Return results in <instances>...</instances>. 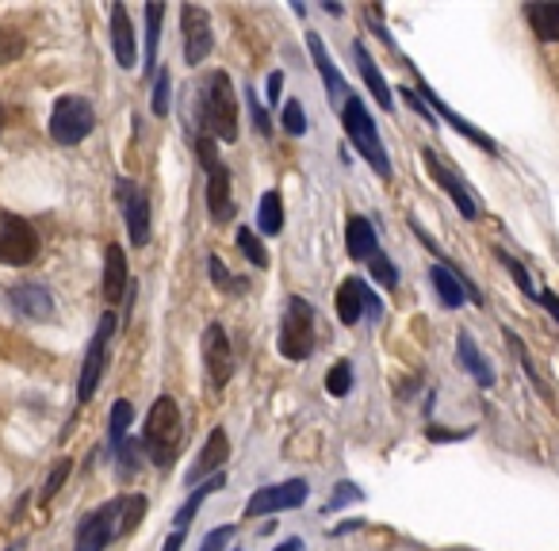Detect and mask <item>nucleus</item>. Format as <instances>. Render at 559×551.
<instances>
[{"label": "nucleus", "instance_id": "1", "mask_svg": "<svg viewBox=\"0 0 559 551\" xmlns=\"http://www.w3.org/2000/svg\"><path fill=\"white\" fill-rule=\"evenodd\" d=\"M142 517H146V498L142 494L111 498L108 505L93 510L78 525V548L73 551H104L116 536L134 532L142 525Z\"/></svg>", "mask_w": 559, "mask_h": 551}, {"label": "nucleus", "instance_id": "2", "mask_svg": "<svg viewBox=\"0 0 559 551\" xmlns=\"http://www.w3.org/2000/svg\"><path fill=\"white\" fill-rule=\"evenodd\" d=\"M200 127L215 142L238 139V100H234L230 77L223 70L207 73L200 85Z\"/></svg>", "mask_w": 559, "mask_h": 551}, {"label": "nucleus", "instance_id": "3", "mask_svg": "<svg viewBox=\"0 0 559 551\" xmlns=\"http://www.w3.org/2000/svg\"><path fill=\"white\" fill-rule=\"evenodd\" d=\"M142 444H146L150 459L157 467H169L173 456L180 448V410L169 395H162L146 414V433H142Z\"/></svg>", "mask_w": 559, "mask_h": 551}, {"label": "nucleus", "instance_id": "4", "mask_svg": "<svg viewBox=\"0 0 559 551\" xmlns=\"http://www.w3.org/2000/svg\"><path fill=\"white\" fill-rule=\"evenodd\" d=\"M342 127H345V134H349L353 146H357V154H365V161L372 165L383 180H388L391 177L388 149H383L380 134H376V123H372V116H368V108H365V100H360V96H349V100H345Z\"/></svg>", "mask_w": 559, "mask_h": 551}, {"label": "nucleus", "instance_id": "5", "mask_svg": "<svg viewBox=\"0 0 559 551\" xmlns=\"http://www.w3.org/2000/svg\"><path fill=\"white\" fill-rule=\"evenodd\" d=\"M280 352L288 360H307L314 352V307L307 299L292 296L280 326Z\"/></svg>", "mask_w": 559, "mask_h": 551}, {"label": "nucleus", "instance_id": "6", "mask_svg": "<svg viewBox=\"0 0 559 551\" xmlns=\"http://www.w3.org/2000/svg\"><path fill=\"white\" fill-rule=\"evenodd\" d=\"M96 127V111L85 96H62L50 111V139L58 146H78L81 139H88V131Z\"/></svg>", "mask_w": 559, "mask_h": 551}, {"label": "nucleus", "instance_id": "7", "mask_svg": "<svg viewBox=\"0 0 559 551\" xmlns=\"http://www.w3.org/2000/svg\"><path fill=\"white\" fill-rule=\"evenodd\" d=\"M195 157H200V165L207 169V207H211V218H215V223H226V218H234L230 172H226V165L218 161V149H215V142H211V139L195 142Z\"/></svg>", "mask_w": 559, "mask_h": 551}, {"label": "nucleus", "instance_id": "8", "mask_svg": "<svg viewBox=\"0 0 559 551\" xmlns=\"http://www.w3.org/2000/svg\"><path fill=\"white\" fill-rule=\"evenodd\" d=\"M39 256V233L32 223H24L20 215L0 211V264H12V268H24Z\"/></svg>", "mask_w": 559, "mask_h": 551}, {"label": "nucleus", "instance_id": "9", "mask_svg": "<svg viewBox=\"0 0 559 551\" xmlns=\"http://www.w3.org/2000/svg\"><path fill=\"white\" fill-rule=\"evenodd\" d=\"M111 334H116V314H104L93 342H88V352H85V368H81V380H78V403H88V398H93L96 383H100L104 368H108Z\"/></svg>", "mask_w": 559, "mask_h": 551}, {"label": "nucleus", "instance_id": "10", "mask_svg": "<svg viewBox=\"0 0 559 551\" xmlns=\"http://www.w3.org/2000/svg\"><path fill=\"white\" fill-rule=\"evenodd\" d=\"M304 502H307V482L288 479V482H280V487L257 490V494L246 502V517H264V513H276V510H296V505H304Z\"/></svg>", "mask_w": 559, "mask_h": 551}, {"label": "nucleus", "instance_id": "11", "mask_svg": "<svg viewBox=\"0 0 559 551\" xmlns=\"http://www.w3.org/2000/svg\"><path fill=\"white\" fill-rule=\"evenodd\" d=\"M203 360H207V375L215 387H226V380L234 375V352L230 342H226V330L218 322H211L203 330Z\"/></svg>", "mask_w": 559, "mask_h": 551}, {"label": "nucleus", "instance_id": "12", "mask_svg": "<svg viewBox=\"0 0 559 551\" xmlns=\"http://www.w3.org/2000/svg\"><path fill=\"white\" fill-rule=\"evenodd\" d=\"M180 27H185V62L195 65L211 55V20L203 9L195 4H185L180 9Z\"/></svg>", "mask_w": 559, "mask_h": 551}, {"label": "nucleus", "instance_id": "13", "mask_svg": "<svg viewBox=\"0 0 559 551\" xmlns=\"http://www.w3.org/2000/svg\"><path fill=\"white\" fill-rule=\"evenodd\" d=\"M119 203H123L127 215V233H131L134 245H146L150 241V200L142 188H134L131 180H119Z\"/></svg>", "mask_w": 559, "mask_h": 551}, {"label": "nucleus", "instance_id": "14", "mask_svg": "<svg viewBox=\"0 0 559 551\" xmlns=\"http://www.w3.org/2000/svg\"><path fill=\"white\" fill-rule=\"evenodd\" d=\"M365 311L380 319V299H376L360 280H345L342 288H337V319H342L345 326H357Z\"/></svg>", "mask_w": 559, "mask_h": 551}, {"label": "nucleus", "instance_id": "15", "mask_svg": "<svg viewBox=\"0 0 559 551\" xmlns=\"http://www.w3.org/2000/svg\"><path fill=\"white\" fill-rule=\"evenodd\" d=\"M421 157H426V169L433 172V180H437V184H441L444 192L452 195V203H456V207H460V215H464V218H475V215H479V203L472 200V192H467V188H464V180H460L456 172H449V169H444V165L437 161V154H433V149H421Z\"/></svg>", "mask_w": 559, "mask_h": 551}, {"label": "nucleus", "instance_id": "16", "mask_svg": "<svg viewBox=\"0 0 559 551\" xmlns=\"http://www.w3.org/2000/svg\"><path fill=\"white\" fill-rule=\"evenodd\" d=\"M111 50H116L119 70H134L139 62V47H134V27L123 4H111Z\"/></svg>", "mask_w": 559, "mask_h": 551}, {"label": "nucleus", "instance_id": "17", "mask_svg": "<svg viewBox=\"0 0 559 551\" xmlns=\"http://www.w3.org/2000/svg\"><path fill=\"white\" fill-rule=\"evenodd\" d=\"M414 93H418V96H421V104H429V108H433V111H437V116H441V119H444V123H452V127H456V131H460V134H464V139L479 142V146H483V149H487V154H495V139H487V134H483V131H475V127H472V123H467V119H460V116H456V111H452V108H449V104H444V100H441V96H437V93H433V88H429V85H418V88H414Z\"/></svg>", "mask_w": 559, "mask_h": 551}, {"label": "nucleus", "instance_id": "18", "mask_svg": "<svg viewBox=\"0 0 559 551\" xmlns=\"http://www.w3.org/2000/svg\"><path fill=\"white\" fill-rule=\"evenodd\" d=\"M226 456H230V441H226L223 429H211L207 444H203L200 459H195V467L188 471V482L203 479V475H218V467L226 464Z\"/></svg>", "mask_w": 559, "mask_h": 551}, {"label": "nucleus", "instance_id": "19", "mask_svg": "<svg viewBox=\"0 0 559 551\" xmlns=\"http://www.w3.org/2000/svg\"><path fill=\"white\" fill-rule=\"evenodd\" d=\"M307 50H311L314 65H319L322 81H326V93H330V100H342V96L349 93V88H345V77L334 70V62H330V50H326V43H322L314 32H307Z\"/></svg>", "mask_w": 559, "mask_h": 551}, {"label": "nucleus", "instance_id": "20", "mask_svg": "<svg viewBox=\"0 0 559 551\" xmlns=\"http://www.w3.org/2000/svg\"><path fill=\"white\" fill-rule=\"evenodd\" d=\"M127 296V256L119 245H108V256H104V299L111 307Z\"/></svg>", "mask_w": 559, "mask_h": 551}, {"label": "nucleus", "instance_id": "21", "mask_svg": "<svg viewBox=\"0 0 559 551\" xmlns=\"http://www.w3.org/2000/svg\"><path fill=\"white\" fill-rule=\"evenodd\" d=\"M12 303H16V311L27 314V319H50V314H55V299H50V291L35 288V284H20V288H12Z\"/></svg>", "mask_w": 559, "mask_h": 551}, {"label": "nucleus", "instance_id": "22", "mask_svg": "<svg viewBox=\"0 0 559 551\" xmlns=\"http://www.w3.org/2000/svg\"><path fill=\"white\" fill-rule=\"evenodd\" d=\"M345 249H349L353 261H368V256L376 253V230L368 218L353 215L349 226H345Z\"/></svg>", "mask_w": 559, "mask_h": 551}, {"label": "nucleus", "instance_id": "23", "mask_svg": "<svg viewBox=\"0 0 559 551\" xmlns=\"http://www.w3.org/2000/svg\"><path fill=\"white\" fill-rule=\"evenodd\" d=\"M223 482H226V475L218 471V475H211L207 482H200V487H195V494L188 498V502L177 510V517H173V525H177V532H185V528L192 525V517H195V513H200V505L207 502V494H215V490L223 487Z\"/></svg>", "mask_w": 559, "mask_h": 551}, {"label": "nucleus", "instance_id": "24", "mask_svg": "<svg viewBox=\"0 0 559 551\" xmlns=\"http://www.w3.org/2000/svg\"><path fill=\"white\" fill-rule=\"evenodd\" d=\"M433 288H437V296H441V303L449 307V311H456V307H464V296H467V288L460 284V276L452 268H444V264H437L433 272Z\"/></svg>", "mask_w": 559, "mask_h": 551}, {"label": "nucleus", "instance_id": "25", "mask_svg": "<svg viewBox=\"0 0 559 551\" xmlns=\"http://www.w3.org/2000/svg\"><path fill=\"white\" fill-rule=\"evenodd\" d=\"M525 20L544 43L559 39V4H525Z\"/></svg>", "mask_w": 559, "mask_h": 551}, {"label": "nucleus", "instance_id": "26", "mask_svg": "<svg viewBox=\"0 0 559 551\" xmlns=\"http://www.w3.org/2000/svg\"><path fill=\"white\" fill-rule=\"evenodd\" d=\"M353 55H357V65H360V73H365V81H368V88H372V96L380 100V108H391V93H388V81H383V73L376 70V62H372V55H368L365 47H353Z\"/></svg>", "mask_w": 559, "mask_h": 551}, {"label": "nucleus", "instance_id": "27", "mask_svg": "<svg viewBox=\"0 0 559 551\" xmlns=\"http://www.w3.org/2000/svg\"><path fill=\"white\" fill-rule=\"evenodd\" d=\"M460 360H464L467 372H472L475 380L483 383V387H490V383H495V372H490V364H487V360H483V352L475 349L472 334H460Z\"/></svg>", "mask_w": 559, "mask_h": 551}, {"label": "nucleus", "instance_id": "28", "mask_svg": "<svg viewBox=\"0 0 559 551\" xmlns=\"http://www.w3.org/2000/svg\"><path fill=\"white\" fill-rule=\"evenodd\" d=\"M257 226H261V233H269V238H276V233L284 230V211H280V192H264V195H261Z\"/></svg>", "mask_w": 559, "mask_h": 551}, {"label": "nucleus", "instance_id": "29", "mask_svg": "<svg viewBox=\"0 0 559 551\" xmlns=\"http://www.w3.org/2000/svg\"><path fill=\"white\" fill-rule=\"evenodd\" d=\"M162 4H146V73H154L157 65V35H162Z\"/></svg>", "mask_w": 559, "mask_h": 551}, {"label": "nucleus", "instance_id": "30", "mask_svg": "<svg viewBox=\"0 0 559 551\" xmlns=\"http://www.w3.org/2000/svg\"><path fill=\"white\" fill-rule=\"evenodd\" d=\"M131 403H127V398H119L116 406H111V444H116V448H123L127 444V426H131Z\"/></svg>", "mask_w": 559, "mask_h": 551}, {"label": "nucleus", "instance_id": "31", "mask_svg": "<svg viewBox=\"0 0 559 551\" xmlns=\"http://www.w3.org/2000/svg\"><path fill=\"white\" fill-rule=\"evenodd\" d=\"M238 245H241V253L257 264V268H269V253H264V245L257 241V233L249 230V226H241V230H238Z\"/></svg>", "mask_w": 559, "mask_h": 551}, {"label": "nucleus", "instance_id": "32", "mask_svg": "<svg viewBox=\"0 0 559 551\" xmlns=\"http://www.w3.org/2000/svg\"><path fill=\"white\" fill-rule=\"evenodd\" d=\"M349 387H353V364L349 360H337L326 375V391L330 395H349Z\"/></svg>", "mask_w": 559, "mask_h": 551}, {"label": "nucleus", "instance_id": "33", "mask_svg": "<svg viewBox=\"0 0 559 551\" xmlns=\"http://www.w3.org/2000/svg\"><path fill=\"white\" fill-rule=\"evenodd\" d=\"M368 264H372V276L383 284V288H395V284H399V272H395V264H391L388 256L372 253V256H368Z\"/></svg>", "mask_w": 559, "mask_h": 551}, {"label": "nucleus", "instance_id": "34", "mask_svg": "<svg viewBox=\"0 0 559 551\" xmlns=\"http://www.w3.org/2000/svg\"><path fill=\"white\" fill-rule=\"evenodd\" d=\"M284 131L288 134H307V116H304V104L299 100H288L284 104Z\"/></svg>", "mask_w": 559, "mask_h": 551}, {"label": "nucleus", "instance_id": "35", "mask_svg": "<svg viewBox=\"0 0 559 551\" xmlns=\"http://www.w3.org/2000/svg\"><path fill=\"white\" fill-rule=\"evenodd\" d=\"M498 261H502V264H506V268H510V272H513V280H518V288H521V291H525V296H528V299H540V291H536V288H533V280H528V272H525V268H521V264H518V261H513V256H510V253H498Z\"/></svg>", "mask_w": 559, "mask_h": 551}, {"label": "nucleus", "instance_id": "36", "mask_svg": "<svg viewBox=\"0 0 559 551\" xmlns=\"http://www.w3.org/2000/svg\"><path fill=\"white\" fill-rule=\"evenodd\" d=\"M169 70L157 73V85H154V116H165L169 111Z\"/></svg>", "mask_w": 559, "mask_h": 551}, {"label": "nucleus", "instance_id": "37", "mask_svg": "<svg viewBox=\"0 0 559 551\" xmlns=\"http://www.w3.org/2000/svg\"><path fill=\"white\" fill-rule=\"evenodd\" d=\"M20 47H24V39H20L16 32H9V27H4V32H0V62H12V58L20 55Z\"/></svg>", "mask_w": 559, "mask_h": 551}, {"label": "nucleus", "instance_id": "38", "mask_svg": "<svg viewBox=\"0 0 559 551\" xmlns=\"http://www.w3.org/2000/svg\"><path fill=\"white\" fill-rule=\"evenodd\" d=\"M70 467H73L70 459H62V464L55 467V475L47 479V490H43V502H50V498H55L58 490H62V482H66V475H70Z\"/></svg>", "mask_w": 559, "mask_h": 551}, {"label": "nucleus", "instance_id": "39", "mask_svg": "<svg viewBox=\"0 0 559 551\" xmlns=\"http://www.w3.org/2000/svg\"><path fill=\"white\" fill-rule=\"evenodd\" d=\"M230 536H234V525L215 528V532H207V540L200 543V551H226V543H230Z\"/></svg>", "mask_w": 559, "mask_h": 551}, {"label": "nucleus", "instance_id": "40", "mask_svg": "<svg viewBox=\"0 0 559 551\" xmlns=\"http://www.w3.org/2000/svg\"><path fill=\"white\" fill-rule=\"evenodd\" d=\"M249 108H253V123H257V131H261V134H272L269 111H264L261 104H257V93H253V88H249Z\"/></svg>", "mask_w": 559, "mask_h": 551}, {"label": "nucleus", "instance_id": "41", "mask_svg": "<svg viewBox=\"0 0 559 551\" xmlns=\"http://www.w3.org/2000/svg\"><path fill=\"white\" fill-rule=\"evenodd\" d=\"M360 498H365V494H360V490L353 487V482H342V487H337V498L330 502V510H337L342 502H360Z\"/></svg>", "mask_w": 559, "mask_h": 551}, {"label": "nucleus", "instance_id": "42", "mask_svg": "<svg viewBox=\"0 0 559 551\" xmlns=\"http://www.w3.org/2000/svg\"><path fill=\"white\" fill-rule=\"evenodd\" d=\"M207 264H211V276H215V288H223V291L230 288V272L223 268V261H218V256H211Z\"/></svg>", "mask_w": 559, "mask_h": 551}, {"label": "nucleus", "instance_id": "43", "mask_svg": "<svg viewBox=\"0 0 559 551\" xmlns=\"http://www.w3.org/2000/svg\"><path fill=\"white\" fill-rule=\"evenodd\" d=\"M280 88H284V73H269V93H264V96H269L272 104L280 100Z\"/></svg>", "mask_w": 559, "mask_h": 551}, {"label": "nucleus", "instance_id": "44", "mask_svg": "<svg viewBox=\"0 0 559 551\" xmlns=\"http://www.w3.org/2000/svg\"><path fill=\"white\" fill-rule=\"evenodd\" d=\"M540 303H544V307H548V311H551V319H556V322H559V299H556V296H551V291H540Z\"/></svg>", "mask_w": 559, "mask_h": 551}, {"label": "nucleus", "instance_id": "45", "mask_svg": "<svg viewBox=\"0 0 559 551\" xmlns=\"http://www.w3.org/2000/svg\"><path fill=\"white\" fill-rule=\"evenodd\" d=\"M180 543H185V532H173L169 540H165V548H162V551H180Z\"/></svg>", "mask_w": 559, "mask_h": 551}, {"label": "nucleus", "instance_id": "46", "mask_svg": "<svg viewBox=\"0 0 559 551\" xmlns=\"http://www.w3.org/2000/svg\"><path fill=\"white\" fill-rule=\"evenodd\" d=\"M299 548H304V540H288V543H280L276 551H299Z\"/></svg>", "mask_w": 559, "mask_h": 551}, {"label": "nucleus", "instance_id": "47", "mask_svg": "<svg viewBox=\"0 0 559 551\" xmlns=\"http://www.w3.org/2000/svg\"><path fill=\"white\" fill-rule=\"evenodd\" d=\"M0 131H4V108H0Z\"/></svg>", "mask_w": 559, "mask_h": 551}]
</instances>
